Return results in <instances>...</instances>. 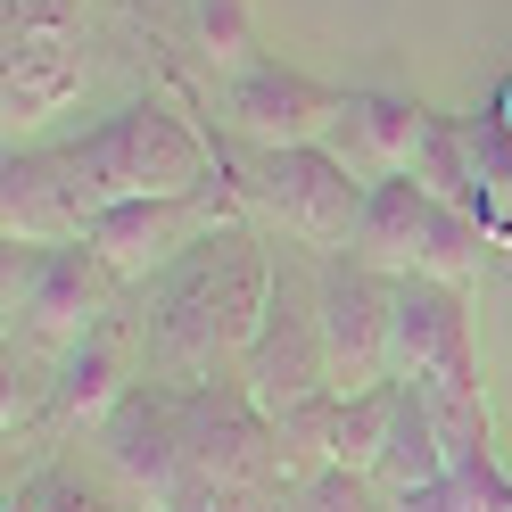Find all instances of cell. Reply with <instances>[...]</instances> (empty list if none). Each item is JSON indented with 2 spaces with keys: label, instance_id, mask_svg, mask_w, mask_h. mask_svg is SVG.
<instances>
[{
  "label": "cell",
  "instance_id": "cell-1",
  "mask_svg": "<svg viewBox=\"0 0 512 512\" xmlns=\"http://www.w3.org/2000/svg\"><path fill=\"white\" fill-rule=\"evenodd\" d=\"M265 298H273V265L256 256V240L248 232H207L174 265L166 347L182 364H215V347H240V356H248L256 323H265Z\"/></svg>",
  "mask_w": 512,
  "mask_h": 512
},
{
  "label": "cell",
  "instance_id": "cell-2",
  "mask_svg": "<svg viewBox=\"0 0 512 512\" xmlns=\"http://www.w3.org/2000/svg\"><path fill=\"white\" fill-rule=\"evenodd\" d=\"M67 157L83 174L91 215L116 207V199H182V190H207V141L190 133L174 108H157V100L91 124Z\"/></svg>",
  "mask_w": 512,
  "mask_h": 512
},
{
  "label": "cell",
  "instance_id": "cell-3",
  "mask_svg": "<svg viewBox=\"0 0 512 512\" xmlns=\"http://www.w3.org/2000/svg\"><path fill=\"white\" fill-rule=\"evenodd\" d=\"M356 256L380 273H430V281H471L479 265L496 256L488 223H471L463 207H446L438 190H422L413 174H389L372 182L364 199V223H356Z\"/></svg>",
  "mask_w": 512,
  "mask_h": 512
},
{
  "label": "cell",
  "instance_id": "cell-4",
  "mask_svg": "<svg viewBox=\"0 0 512 512\" xmlns=\"http://www.w3.org/2000/svg\"><path fill=\"white\" fill-rule=\"evenodd\" d=\"M248 190L265 199V215L281 223V232L306 240V248H356V223H364V199H372V182L347 174L323 141H306V149H265Z\"/></svg>",
  "mask_w": 512,
  "mask_h": 512
},
{
  "label": "cell",
  "instance_id": "cell-5",
  "mask_svg": "<svg viewBox=\"0 0 512 512\" xmlns=\"http://www.w3.org/2000/svg\"><path fill=\"white\" fill-rule=\"evenodd\" d=\"M389 290L397 281L380 265H364L356 248H331L314 265V314H323V347H331V389L389 380Z\"/></svg>",
  "mask_w": 512,
  "mask_h": 512
},
{
  "label": "cell",
  "instance_id": "cell-6",
  "mask_svg": "<svg viewBox=\"0 0 512 512\" xmlns=\"http://www.w3.org/2000/svg\"><path fill=\"white\" fill-rule=\"evenodd\" d=\"M248 380L273 413H290L298 397H323L331 389V347H323V314H314V281L298 273H273V298H265V323L248 339Z\"/></svg>",
  "mask_w": 512,
  "mask_h": 512
},
{
  "label": "cell",
  "instance_id": "cell-7",
  "mask_svg": "<svg viewBox=\"0 0 512 512\" xmlns=\"http://www.w3.org/2000/svg\"><path fill=\"white\" fill-rule=\"evenodd\" d=\"M207 232H215L207 190H182V199H116V207H100L83 240L100 248V265L116 281H149V273H174Z\"/></svg>",
  "mask_w": 512,
  "mask_h": 512
},
{
  "label": "cell",
  "instance_id": "cell-8",
  "mask_svg": "<svg viewBox=\"0 0 512 512\" xmlns=\"http://www.w3.org/2000/svg\"><path fill=\"white\" fill-rule=\"evenodd\" d=\"M223 108H232V124L256 149H306V141L331 133V116L347 108V91L281 67V58H248V67H232V83H223Z\"/></svg>",
  "mask_w": 512,
  "mask_h": 512
},
{
  "label": "cell",
  "instance_id": "cell-9",
  "mask_svg": "<svg viewBox=\"0 0 512 512\" xmlns=\"http://www.w3.org/2000/svg\"><path fill=\"white\" fill-rule=\"evenodd\" d=\"M0 232L9 248H58L91 232V199L67 149H9V174H0Z\"/></svg>",
  "mask_w": 512,
  "mask_h": 512
},
{
  "label": "cell",
  "instance_id": "cell-10",
  "mask_svg": "<svg viewBox=\"0 0 512 512\" xmlns=\"http://www.w3.org/2000/svg\"><path fill=\"white\" fill-rule=\"evenodd\" d=\"M108 281L116 273L100 265V248H91V240H58V248H25V265H9V298H17V314L34 331L67 339V331H83L91 314H100Z\"/></svg>",
  "mask_w": 512,
  "mask_h": 512
},
{
  "label": "cell",
  "instance_id": "cell-11",
  "mask_svg": "<svg viewBox=\"0 0 512 512\" xmlns=\"http://www.w3.org/2000/svg\"><path fill=\"white\" fill-rule=\"evenodd\" d=\"M91 83V58H83V25L75 34H9V83H0V116H9V141L17 133H42L50 116H67Z\"/></svg>",
  "mask_w": 512,
  "mask_h": 512
},
{
  "label": "cell",
  "instance_id": "cell-12",
  "mask_svg": "<svg viewBox=\"0 0 512 512\" xmlns=\"http://www.w3.org/2000/svg\"><path fill=\"white\" fill-rule=\"evenodd\" d=\"M422 133H430V108L389 100V91H347V108L331 116L323 149L339 157L347 174L389 182V174H413V149H422Z\"/></svg>",
  "mask_w": 512,
  "mask_h": 512
},
{
  "label": "cell",
  "instance_id": "cell-13",
  "mask_svg": "<svg viewBox=\"0 0 512 512\" xmlns=\"http://www.w3.org/2000/svg\"><path fill=\"white\" fill-rule=\"evenodd\" d=\"M397 512H512V479L496 463L488 438H471L446 455V479H430V488H405Z\"/></svg>",
  "mask_w": 512,
  "mask_h": 512
},
{
  "label": "cell",
  "instance_id": "cell-14",
  "mask_svg": "<svg viewBox=\"0 0 512 512\" xmlns=\"http://www.w3.org/2000/svg\"><path fill=\"white\" fill-rule=\"evenodd\" d=\"M380 479L405 496V488H430L446 479V438H438V413L422 389H405L397 380V430H389V455H380Z\"/></svg>",
  "mask_w": 512,
  "mask_h": 512
},
{
  "label": "cell",
  "instance_id": "cell-15",
  "mask_svg": "<svg viewBox=\"0 0 512 512\" xmlns=\"http://www.w3.org/2000/svg\"><path fill=\"white\" fill-rule=\"evenodd\" d=\"M397 430V380H372V389H339V430H331V471H380Z\"/></svg>",
  "mask_w": 512,
  "mask_h": 512
},
{
  "label": "cell",
  "instance_id": "cell-16",
  "mask_svg": "<svg viewBox=\"0 0 512 512\" xmlns=\"http://www.w3.org/2000/svg\"><path fill=\"white\" fill-rule=\"evenodd\" d=\"M463 149H471V174H479V190H488V199H496V215L512 223V124H504L496 108L463 116Z\"/></svg>",
  "mask_w": 512,
  "mask_h": 512
},
{
  "label": "cell",
  "instance_id": "cell-17",
  "mask_svg": "<svg viewBox=\"0 0 512 512\" xmlns=\"http://www.w3.org/2000/svg\"><path fill=\"white\" fill-rule=\"evenodd\" d=\"M199 34L223 67H248V0H199Z\"/></svg>",
  "mask_w": 512,
  "mask_h": 512
},
{
  "label": "cell",
  "instance_id": "cell-18",
  "mask_svg": "<svg viewBox=\"0 0 512 512\" xmlns=\"http://www.w3.org/2000/svg\"><path fill=\"white\" fill-rule=\"evenodd\" d=\"M108 380H116V364H108V339H83V356L67 364V389H58V405L67 413H91L108 397Z\"/></svg>",
  "mask_w": 512,
  "mask_h": 512
},
{
  "label": "cell",
  "instance_id": "cell-19",
  "mask_svg": "<svg viewBox=\"0 0 512 512\" xmlns=\"http://www.w3.org/2000/svg\"><path fill=\"white\" fill-rule=\"evenodd\" d=\"M83 0H9V34H75Z\"/></svg>",
  "mask_w": 512,
  "mask_h": 512
},
{
  "label": "cell",
  "instance_id": "cell-20",
  "mask_svg": "<svg viewBox=\"0 0 512 512\" xmlns=\"http://www.w3.org/2000/svg\"><path fill=\"white\" fill-rule=\"evenodd\" d=\"M496 116H504V124H512V83H504V91H496Z\"/></svg>",
  "mask_w": 512,
  "mask_h": 512
}]
</instances>
